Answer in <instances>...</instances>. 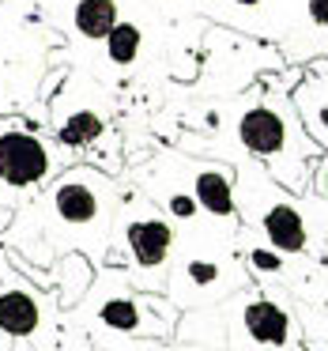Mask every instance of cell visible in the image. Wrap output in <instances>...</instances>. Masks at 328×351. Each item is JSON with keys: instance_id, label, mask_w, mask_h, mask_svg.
Returning <instances> with one entry per match:
<instances>
[{"instance_id": "8992f818", "label": "cell", "mask_w": 328, "mask_h": 351, "mask_svg": "<svg viewBox=\"0 0 328 351\" xmlns=\"http://www.w3.org/2000/svg\"><path fill=\"white\" fill-rule=\"evenodd\" d=\"M125 242H129V257L140 272H159L170 261L174 250V230L162 219H144V223H129L125 230Z\"/></svg>"}, {"instance_id": "3957f363", "label": "cell", "mask_w": 328, "mask_h": 351, "mask_svg": "<svg viewBox=\"0 0 328 351\" xmlns=\"http://www.w3.org/2000/svg\"><path fill=\"white\" fill-rule=\"evenodd\" d=\"M53 174V152L23 129L0 132V182L12 189H34Z\"/></svg>"}, {"instance_id": "7c38bea8", "label": "cell", "mask_w": 328, "mask_h": 351, "mask_svg": "<svg viewBox=\"0 0 328 351\" xmlns=\"http://www.w3.org/2000/svg\"><path fill=\"white\" fill-rule=\"evenodd\" d=\"M102 132H106V121H102L94 110H76V114H68L57 125V136L68 147H87V144H94Z\"/></svg>"}, {"instance_id": "277c9868", "label": "cell", "mask_w": 328, "mask_h": 351, "mask_svg": "<svg viewBox=\"0 0 328 351\" xmlns=\"http://www.w3.org/2000/svg\"><path fill=\"white\" fill-rule=\"evenodd\" d=\"M260 227H264L268 245H272V250H279L283 257L305 253V245H310L305 212L290 197H283V193H275L272 204H264V212H260Z\"/></svg>"}, {"instance_id": "5b68a950", "label": "cell", "mask_w": 328, "mask_h": 351, "mask_svg": "<svg viewBox=\"0 0 328 351\" xmlns=\"http://www.w3.org/2000/svg\"><path fill=\"white\" fill-rule=\"evenodd\" d=\"M242 328L249 336V343L260 348H287L294 336V321L283 306L268 302V298H249L242 306Z\"/></svg>"}, {"instance_id": "52a82bcc", "label": "cell", "mask_w": 328, "mask_h": 351, "mask_svg": "<svg viewBox=\"0 0 328 351\" xmlns=\"http://www.w3.org/2000/svg\"><path fill=\"white\" fill-rule=\"evenodd\" d=\"M42 328V298L27 287H4L0 291V332L4 336H34Z\"/></svg>"}, {"instance_id": "ac0fdd59", "label": "cell", "mask_w": 328, "mask_h": 351, "mask_svg": "<svg viewBox=\"0 0 328 351\" xmlns=\"http://www.w3.org/2000/svg\"><path fill=\"white\" fill-rule=\"evenodd\" d=\"M234 4H242V8H257L260 0H234Z\"/></svg>"}, {"instance_id": "4fadbf2b", "label": "cell", "mask_w": 328, "mask_h": 351, "mask_svg": "<svg viewBox=\"0 0 328 351\" xmlns=\"http://www.w3.org/2000/svg\"><path fill=\"white\" fill-rule=\"evenodd\" d=\"M140 46H144V31H140L136 23H121V19H117L114 31L106 34V53L114 64H132L140 53Z\"/></svg>"}, {"instance_id": "e0dca14e", "label": "cell", "mask_w": 328, "mask_h": 351, "mask_svg": "<svg viewBox=\"0 0 328 351\" xmlns=\"http://www.w3.org/2000/svg\"><path fill=\"white\" fill-rule=\"evenodd\" d=\"M305 16H310V23L317 27V31H325V23H328V0H305Z\"/></svg>"}, {"instance_id": "9a60e30c", "label": "cell", "mask_w": 328, "mask_h": 351, "mask_svg": "<svg viewBox=\"0 0 328 351\" xmlns=\"http://www.w3.org/2000/svg\"><path fill=\"white\" fill-rule=\"evenodd\" d=\"M249 265L257 276H279L283 268H287V257H283L279 250H272V245H253L249 250Z\"/></svg>"}, {"instance_id": "2e32d148", "label": "cell", "mask_w": 328, "mask_h": 351, "mask_svg": "<svg viewBox=\"0 0 328 351\" xmlns=\"http://www.w3.org/2000/svg\"><path fill=\"white\" fill-rule=\"evenodd\" d=\"M170 215H177V219H192L197 215V197H185V193H174V197L166 200Z\"/></svg>"}, {"instance_id": "9c48e42d", "label": "cell", "mask_w": 328, "mask_h": 351, "mask_svg": "<svg viewBox=\"0 0 328 351\" xmlns=\"http://www.w3.org/2000/svg\"><path fill=\"white\" fill-rule=\"evenodd\" d=\"M94 317H99V325L114 328V332H147V328H159L151 321V313H147L125 287L110 291L106 298H99V302H94Z\"/></svg>"}, {"instance_id": "7a4b0ae2", "label": "cell", "mask_w": 328, "mask_h": 351, "mask_svg": "<svg viewBox=\"0 0 328 351\" xmlns=\"http://www.w3.org/2000/svg\"><path fill=\"white\" fill-rule=\"evenodd\" d=\"M294 140H298L294 121H290L279 106H272V102H257V106H249L238 117V144H242L257 162H268V167H272L283 155H298ZM298 159H302V155H298Z\"/></svg>"}, {"instance_id": "6da1fadb", "label": "cell", "mask_w": 328, "mask_h": 351, "mask_svg": "<svg viewBox=\"0 0 328 351\" xmlns=\"http://www.w3.org/2000/svg\"><path fill=\"white\" fill-rule=\"evenodd\" d=\"M46 223V261L64 250H102L106 227H102V197H99V174L94 170H68L53 182L49 200L38 208Z\"/></svg>"}, {"instance_id": "8fae6325", "label": "cell", "mask_w": 328, "mask_h": 351, "mask_svg": "<svg viewBox=\"0 0 328 351\" xmlns=\"http://www.w3.org/2000/svg\"><path fill=\"white\" fill-rule=\"evenodd\" d=\"M117 23V0H79L76 4V31L91 42H102Z\"/></svg>"}, {"instance_id": "5bb4252c", "label": "cell", "mask_w": 328, "mask_h": 351, "mask_svg": "<svg viewBox=\"0 0 328 351\" xmlns=\"http://www.w3.org/2000/svg\"><path fill=\"white\" fill-rule=\"evenodd\" d=\"M219 276H223V268L215 265V261H189V265H185V272H181V280L189 283V287L204 291V287H215V283H219Z\"/></svg>"}, {"instance_id": "30bf717a", "label": "cell", "mask_w": 328, "mask_h": 351, "mask_svg": "<svg viewBox=\"0 0 328 351\" xmlns=\"http://www.w3.org/2000/svg\"><path fill=\"white\" fill-rule=\"evenodd\" d=\"M290 102H294V110H298L302 129L317 140V147H325V140H328V129H325V121H328L325 80H305V84H298L294 91H290Z\"/></svg>"}, {"instance_id": "ba28073f", "label": "cell", "mask_w": 328, "mask_h": 351, "mask_svg": "<svg viewBox=\"0 0 328 351\" xmlns=\"http://www.w3.org/2000/svg\"><path fill=\"white\" fill-rule=\"evenodd\" d=\"M234 189H238V174L230 167H200L197 170V204L212 215H234L238 212V200H234Z\"/></svg>"}]
</instances>
